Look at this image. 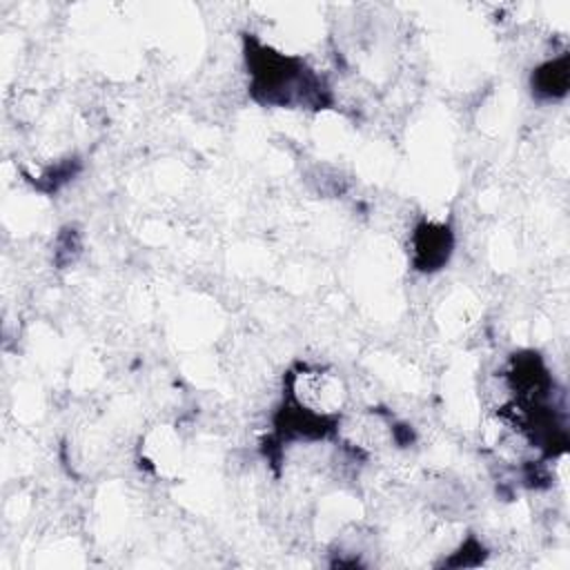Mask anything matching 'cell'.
<instances>
[{"mask_svg": "<svg viewBox=\"0 0 570 570\" xmlns=\"http://www.w3.org/2000/svg\"><path fill=\"white\" fill-rule=\"evenodd\" d=\"M452 254L450 227L436 223H423L412 236V263L419 272L441 269Z\"/></svg>", "mask_w": 570, "mask_h": 570, "instance_id": "obj_2", "label": "cell"}, {"mask_svg": "<svg viewBox=\"0 0 570 570\" xmlns=\"http://www.w3.org/2000/svg\"><path fill=\"white\" fill-rule=\"evenodd\" d=\"M532 89L541 98H561L568 91V56L541 65L532 73Z\"/></svg>", "mask_w": 570, "mask_h": 570, "instance_id": "obj_3", "label": "cell"}, {"mask_svg": "<svg viewBox=\"0 0 570 570\" xmlns=\"http://www.w3.org/2000/svg\"><path fill=\"white\" fill-rule=\"evenodd\" d=\"M252 94L267 105H323L321 80L298 58L278 53L258 42L247 47Z\"/></svg>", "mask_w": 570, "mask_h": 570, "instance_id": "obj_1", "label": "cell"}]
</instances>
